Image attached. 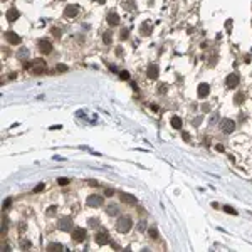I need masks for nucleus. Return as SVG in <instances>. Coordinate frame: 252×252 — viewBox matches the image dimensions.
Listing matches in <instances>:
<instances>
[{"instance_id": "f257e3e1", "label": "nucleus", "mask_w": 252, "mask_h": 252, "mask_svg": "<svg viewBox=\"0 0 252 252\" xmlns=\"http://www.w3.org/2000/svg\"><path fill=\"white\" fill-rule=\"evenodd\" d=\"M133 225V220L131 217H128V215H123V217L118 218V222H116V230L121 232V234H126V232L131 229Z\"/></svg>"}, {"instance_id": "f03ea898", "label": "nucleus", "mask_w": 252, "mask_h": 252, "mask_svg": "<svg viewBox=\"0 0 252 252\" xmlns=\"http://www.w3.org/2000/svg\"><path fill=\"white\" fill-rule=\"evenodd\" d=\"M27 67L32 71L34 74H40V73H44V67H46V62H44L42 59H35V61H32L30 64H27Z\"/></svg>"}, {"instance_id": "7ed1b4c3", "label": "nucleus", "mask_w": 252, "mask_h": 252, "mask_svg": "<svg viewBox=\"0 0 252 252\" xmlns=\"http://www.w3.org/2000/svg\"><path fill=\"white\" fill-rule=\"evenodd\" d=\"M59 229L62 232H71L74 229V222H73V218L67 217V215H64V217L59 220Z\"/></svg>"}, {"instance_id": "20e7f679", "label": "nucleus", "mask_w": 252, "mask_h": 252, "mask_svg": "<svg viewBox=\"0 0 252 252\" xmlns=\"http://www.w3.org/2000/svg\"><path fill=\"white\" fill-rule=\"evenodd\" d=\"M239 81H240L239 74L232 73V74H229V76H227V79H225V86L232 89V87H235V86H239Z\"/></svg>"}, {"instance_id": "39448f33", "label": "nucleus", "mask_w": 252, "mask_h": 252, "mask_svg": "<svg viewBox=\"0 0 252 252\" xmlns=\"http://www.w3.org/2000/svg\"><path fill=\"white\" fill-rule=\"evenodd\" d=\"M94 240H96V244H99V245L109 244V234H108L106 230H101V232H98V234H96Z\"/></svg>"}, {"instance_id": "423d86ee", "label": "nucleus", "mask_w": 252, "mask_h": 252, "mask_svg": "<svg viewBox=\"0 0 252 252\" xmlns=\"http://www.w3.org/2000/svg\"><path fill=\"white\" fill-rule=\"evenodd\" d=\"M39 51L42 52V54H49V52L52 51L51 40H47V39H40V40H39Z\"/></svg>"}, {"instance_id": "0eeeda50", "label": "nucleus", "mask_w": 252, "mask_h": 252, "mask_svg": "<svg viewBox=\"0 0 252 252\" xmlns=\"http://www.w3.org/2000/svg\"><path fill=\"white\" fill-rule=\"evenodd\" d=\"M120 200L124 202V203H128V205H136V203H138L136 197H133L131 193H126V192L120 193Z\"/></svg>"}, {"instance_id": "6e6552de", "label": "nucleus", "mask_w": 252, "mask_h": 252, "mask_svg": "<svg viewBox=\"0 0 252 252\" xmlns=\"http://www.w3.org/2000/svg\"><path fill=\"white\" fill-rule=\"evenodd\" d=\"M86 235H87V232H86V229H74L73 230V239L76 240V242H82V240H86Z\"/></svg>"}, {"instance_id": "1a4fd4ad", "label": "nucleus", "mask_w": 252, "mask_h": 252, "mask_svg": "<svg viewBox=\"0 0 252 252\" xmlns=\"http://www.w3.org/2000/svg\"><path fill=\"white\" fill-rule=\"evenodd\" d=\"M79 12H81V9H79V5H67V7L64 9L66 17H69V19L76 17V15H77Z\"/></svg>"}, {"instance_id": "9d476101", "label": "nucleus", "mask_w": 252, "mask_h": 252, "mask_svg": "<svg viewBox=\"0 0 252 252\" xmlns=\"http://www.w3.org/2000/svg\"><path fill=\"white\" fill-rule=\"evenodd\" d=\"M103 203V197L101 195H89L87 197V205L89 207H99Z\"/></svg>"}, {"instance_id": "9b49d317", "label": "nucleus", "mask_w": 252, "mask_h": 252, "mask_svg": "<svg viewBox=\"0 0 252 252\" xmlns=\"http://www.w3.org/2000/svg\"><path fill=\"white\" fill-rule=\"evenodd\" d=\"M210 93V86L207 84V82H202V84H198V98H207Z\"/></svg>"}, {"instance_id": "f8f14e48", "label": "nucleus", "mask_w": 252, "mask_h": 252, "mask_svg": "<svg viewBox=\"0 0 252 252\" xmlns=\"http://www.w3.org/2000/svg\"><path fill=\"white\" fill-rule=\"evenodd\" d=\"M220 126H222V129L225 133H232L235 129V123L232 120H222V124H220Z\"/></svg>"}, {"instance_id": "ddd939ff", "label": "nucleus", "mask_w": 252, "mask_h": 252, "mask_svg": "<svg viewBox=\"0 0 252 252\" xmlns=\"http://www.w3.org/2000/svg\"><path fill=\"white\" fill-rule=\"evenodd\" d=\"M5 39L9 40V44H12V46H17V44H20V37H19L15 32H7L5 34Z\"/></svg>"}, {"instance_id": "4468645a", "label": "nucleus", "mask_w": 252, "mask_h": 252, "mask_svg": "<svg viewBox=\"0 0 252 252\" xmlns=\"http://www.w3.org/2000/svg\"><path fill=\"white\" fill-rule=\"evenodd\" d=\"M108 24H109V25L111 27H114V25H118V24H120V15H118V13L116 12H109L108 13Z\"/></svg>"}, {"instance_id": "2eb2a0df", "label": "nucleus", "mask_w": 252, "mask_h": 252, "mask_svg": "<svg viewBox=\"0 0 252 252\" xmlns=\"http://www.w3.org/2000/svg\"><path fill=\"white\" fill-rule=\"evenodd\" d=\"M146 76L150 77V79H156L158 77V66H150L148 71H146Z\"/></svg>"}, {"instance_id": "dca6fc26", "label": "nucleus", "mask_w": 252, "mask_h": 252, "mask_svg": "<svg viewBox=\"0 0 252 252\" xmlns=\"http://www.w3.org/2000/svg\"><path fill=\"white\" fill-rule=\"evenodd\" d=\"M19 17H20V13H19L17 9H10L9 12H7V19H9V22H15Z\"/></svg>"}, {"instance_id": "f3484780", "label": "nucleus", "mask_w": 252, "mask_h": 252, "mask_svg": "<svg viewBox=\"0 0 252 252\" xmlns=\"http://www.w3.org/2000/svg\"><path fill=\"white\" fill-rule=\"evenodd\" d=\"M106 214L108 215H118L120 214V209H118L116 203H109V205L106 207Z\"/></svg>"}, {"instance_id": "a211bd4d", "label": "nucleus", "mask_w": 252, "mask_h": 252, "mask_svg": "<svg viewBox=\"0 0 252 252\" xmlns=\"http://www.w3.org/2000/svg\"><path fill=\"white\" fill-rule=\"evenodd\" d=\"M170 123H171V126H173L175 129H180V128H182V120H180L178 116H173V118L170 120Z\"/></svg>"}, {"instance_id": "6ab92c4d", "label": "nucleus", "mask_w": 252, "mask_h": 252, "mask_svg": "<svg viewBox=\"0 0 252 252\" xmlns=\"http://www.w3.org/2000/svg\"><path fill=\"white\" fill-rule=\"evenodd\" d=\"M17 57H19L20 61L27 59V57H29V51H27L25 47H22V49H19V52H17Z\"/></svg>"}, {"instance_id": "aec40b11", "label": "nucleus", "mask_w": 252, "mask_h": 252, "mask_svg": "<svg viewBox=\"0 0 252 252\" xmlns=\"http://www.w3.org/2000/svg\"><path fill=\"white\" fill-rule=\"evenodd\" d=\"M62 249H64V247H62L61 244H56V242H54V244H49V245H47V251H62Z\"/></svg>"}, {"instance_id": "412c9836", "label": "nucleus", "mask_w": 252, "mask_h": 252, "mask_svg": "<svg viewBox=\"0 0 252 252\" xmlns=\"http://www.w3.org/2000/svg\"><path fill=\"white\" fill-rule=\"evenodd\" d=\"M141 34H143V35H150V34H151V29H150L148 24H143V25H141Z\"/></svg>"}, {"instance_id": "4be33fe9", "label": "nucleus", "mask_w": 252, "mask_h": 252, "mask_svg": "<svg viewBox=\"0 0 252 252\" xmlns=\"http://www.w3.org/2000/svg\"><path fill=\"white\" fill-rule=\"evenodd\" d=\"M103 40H104V44H109V42H111V32H109V30H108L106 34L103 35Z\"/></svg>"}, {"instance_id": "5701e85b", "label": "nucleus", "mask_w": 252, "mask_h": 252, "mask_svg": "<svg viewBox=\"0 0 252 252\" xmlns=\"http://www.w3.org/2000/svg\"><path fill=\"white\" fill-rule=\"evenodd\" d=\"M234 101H235V104H240V103L244 101V94H242V93H239V94H237V96L234 98Z\"/></svg>"}, {"instance_id": "b1692460", "label": "nucleus", "mask_w": 252, "mask_h": 252, "mask_svg": "<svg viewBox=\"0 0 252 252\" xmlns=\"http://www.w3.org/2000/svg\"><path fill=\"white\" fill-rule=\"evenodd\" d=\"M148 234H150V237H151V239H156V237H158V232H156V229H150Z\"/></svg>"}, {"instance_id": "393cba45", "label": "nucleus", "mask_w": 252, "mask_h": 252, "mask_svg": "<svg viewBox=\"0 0 252 252\" xmlns=\"http://www.w3.org/2000/svg\"><path fill=\"white\" fill-rule=\"evenodd\" d=\"M10 205H12V198H5V200H4V205H2V207H4V210L9 209Z\"/></svg>"}, {"instance_id": "a878e982", "label": "nucleus", "mask_w": 252, "mask_h": 252, "mask_svg": "<svg viewBox=\"0 0 252 252\" xmlns=\"http://www.w3.org/2000/svg\"><path fill=\"white\" fill-rule=\"evenodd\" d=\"M224 210H225L227 214H232V215H237V212H235L234 209H232V207H229V205H225L224 207Z\"/></svg>"}, {"instance_id": "bb28decb", "label": "nucleus", "mask_w": 252, "mask_h": 252, "mask_svg": "<svg viewBox=\"0 0 252 252\" xmlns=\"http://www.w3.org/2000/svg\"><path fill=\"white\" fill-rule=\"evenodd\" d=\"M62 71H67V66L66 64H57V73H62Z\"/></svg>"}, {"instance_id": "cd10ccee", "label": "nucleus", "mask_w": 252, "mask_h": 252, "mask_svg": "<svg viewBox=\"0 0 252 252\" xmlns=\"http://www.w3.org/2000/svg\"><path fill=\"white\" fill-rule=\"evenodd\" d=\"M145 227H146V222H145V220H141V222L138 224V230L143 232V230H145Z\"/></svg>"}, {"instance_id": "c85d7f7f", "label": "nucleus", "mask_w": 252, "mask_h": 252, "mask_svg": "<svg viewBox=\"0 0 252 252\" xmlns=\"http://www.w3.org/2000/svg\"><path fill=\"white\" fill-rule=\"evenodd\" d=\"M42 190H44V183H39L37 187L34 188V192H35V193H37V192H42Z\"/></svg>"}, {"instance_id": "c756f323", "label": "nucleus", "mask_w": 252, "mask_h": 252, "mask_svg": "<svg viewBox=\"0 0 252 252\" xmlns=\"http://www.w3.org/2000/svg\"><path fill=\"white\" fill-rule=\"evenodd\" d=\"M57 183H59V185H67L69 180L67 178H59V180H57Z\"/></svg>"}, {"instance_id": "7c9ffc66", "label": "nucleus", "mask_w": 252, "mask_h": 252, "mask_svg": "<svg viewBox=\"0 0 252 252\" xmlns=\"http://www.w3.org/2000/svg\"><path fill=\"white\" fill-rule=\"evenodd\" d=\"M104 193H106V197H113L114 195V190H113V188H106V192Z\"/></svg>"}, {"instance_id": "2f4dec72", "label": "nucleus", "mask_w": 252, "mask_h": 252, "mask_svg": "<svg viewBox=\"0 0 252 252\" xmlns=\"http://www.w3.org/2000/svg\"><path fill=\"white\" fill-rule=\"evenodd\" d=\"M126 37H128V29H123V30H121V39L124 40Z\"/></svg>"}, {"instance_id": "473e14b6", "label": "nucleus", "mask_w": 252, "mask_h": 252, "mask_svg": "<svg viewBox=\"0 0 252 252\" xmlns=\"http://www.w3.org/2000/svg\"><path fill=\"white\" fill-rule=\"evenodd\" d=\"M120 76H121V79H124V81H126V79H129V74L126 73V71H123V73H121Z\"/></svg>"}, {"instance_id": "72a5a7b5", "label": "nucleus", "mask_w": 252, "mask_h": 252, "mask_svg": "<svg viewBox=\"0 0 252 252\" xmlns=\"http://www.w3.org/2000/svg\"><path fill=\"white\" fill-rule=\"evenodd\" d=\"M7 230V217H4V222H2V232Z\"/></svg>"}, {"instance_id": "f704fd0d", "label": "nucleus", "mask_w": 252, "mask_h": 252, "mask_svg": "<svg viewBox=\"0 0 252 252\" xmlns=\"http://www.w3.org/2000/svg\"><path fill=\"white\" fill-rule=\"evenodd\" d=\"M202 123V118L200 116H198V118H195V120H193V124H195V126H198V124Z\"/></svg>"}, {"instance_id": "c9c22d12", "label": "nucleus", "mask_w": 252, "mask_h": 252, "mask_svg": "<svg viewBox=\"0 0 252 252\" xmlns=\"http://www.w3.org/2000/svg\"><path fill=\"white\" fill-rule=\"evenodd\" d=\"M217 118H218V116H217V114H214V116H212V118H210V124H214V123H217Z\"/></svg>"}, {"instance_id": "e433bc0d", "label": "nucleus", "mask_w": 252, "mask_h": 252, "mask_svg": "<svg viewBox=\"0 0 252 252\" xmlns=\"http://www.w3.org/2000/svg\"><path fill=\"white\" fill-rule=\"evenodd\" d=\"M54 212H56V207H51V209L47 210V215H52Z\"/></svg>"}, {"instance_id": "4c0bfd02", "label": "nucleus", "mask_w": 252, "mask_h": 252, "mask_svg": "<svg viewBox=\"0 0 252 252\" xmlns=\"http://www.w3.org/2000/svg\"><path fill=\"white\" fill-rule=\"evenodd\" d=\"M89 225H98V220H96V218H93V220H89Z\"/></svg>"}, {"instance_id": "58836bf2", "label": "nucleus", "mask_w": 252, "mask_h": 252, "mask_svg": "<svg viewBox=\"0 0 252 252\" xmlns=\"http://www.w3.org/2000/svg\"><path fill=\"white\" fill-rule=\"evenodd\" d=\"M87 183L89 185H98V182H96V180H87Z\"/></svg>"}, {"instance_id": "ea45409f", "label": "nucleus", "mask_w": 252, "mask_h": 252, "mask_svg": "<svg viewBox=\"0 0 252 252\" xmlns=\"http://www.w3.org/2000/svg\"><path fill=\"white\" fill-rule=\"evenodd\" d=\"M203 111H210V106H209V104H203Z\"/></svg>"}, {"instance_id": "a19ab883", "label": "nucleus", "mask_w": 252, "mask_h": 252, "mask_svg": "<svg viewBox=\"0 0 252 252\" xmlns=\"http://www.w3.org/2000/svg\"><path fill=\"white\" fill-rule=\"evenodd\" d=\"M183 140H185V141H188V140H190V136H188V133H183Z\"/></svg>"}, {"instance_id": "79ce46f5", "label": "nucleus", "mask_w": 252, "mask_h": 252, "mask_svg": "<svg viewBox=\"0 0 252 252\" xmlns=\"http://www.w3.org/2000/svg\"><path fill=\"white\" fill-rule=\"evenodd\" d=\"M96 2H98V4H104V2H106V0H96Z\"/></svg>"}]
</instances>
